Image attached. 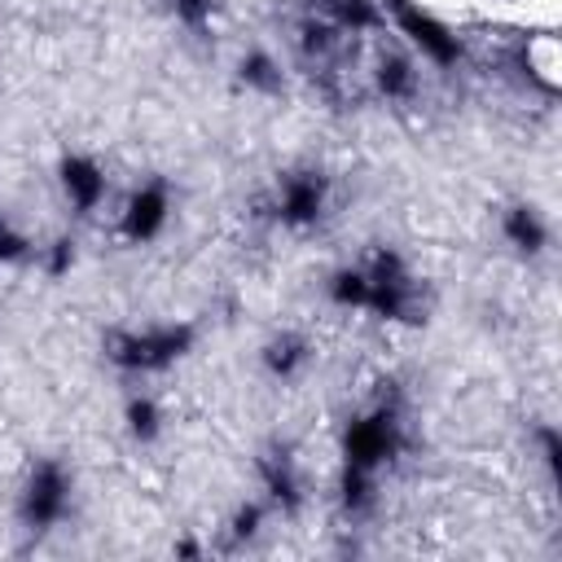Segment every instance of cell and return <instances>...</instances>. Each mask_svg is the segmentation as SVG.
I'll return each instance as SVG.
<instances>
[{
  "mask_svg": "<svg viewBox=\"0 0 562 562\" xmlns=\"http://www.w3.org/2000/svg\"><path fill=\"white\" fill-rule=\"evenodd\" d=\"M75 505V470L61 457L31 461L22 487H18V527L26 536H48L66 522Z\"/></svg>",
  "mask_w": 562,
  "mask_h": 562,
  "instance_id": "1",
  "label": "cell"
},
{
  "mask_svg": "<svg viewBox=\"0 0 562 562\" xmlns=\"http://www.w3.org/2000/svg\"><path fill=\"white\" fill-rule=\"evenodd\" d=\"M193 342L189 325H145V329H114L105 356L127 373H158L176 364Z\"/></svg>",
  "mask_w": 562,
  "mask_h": 562,
  "instance_id": "2",
  "label": "cell"
},
{
  "mask_svg": "<svg viewBox=\"0 0 562 562\" xmlns=\"http://www.w3.org/2000/svg\"><path fill=\"white\" fill-rule=\"evenodd\" d=\"M325 202H329V180H325V171L303 167V171H285V176L277 180L272 215H277V224H285V228H307V224L321 220Z\"/></svg>",
  "mask_w": 562,
  "mask_h": 562,
  "instance_id": "3",
  "label": "cell"
},
{
  "mask_svg": "<svg viewBox=\"0 0 562 562\" xmlns=\"http://www.w3.org/2000/svg\"><path fill=\"white\" fill-rule=\"evenodd\" d=\"M259 483H263V505L272 514H294L303 505V470L294 461V452L285 443H272L263 457H259Z\"/></svg>",
  "mask_w": 562,
  "mask_h": 562,
  "instance_id": "4",
  "label": "cell"
},
{
  "mask_svg": "<svg viewBox=\"0 0 562 562\" xmlns=\"http://www.w3.org/2000/svg\"><path fill=\"white\" fill-rule=\"evenodd\" d=\"M167 211H171L167 184H162V180H149V184H140V189L127 198V206L119 211V233L140 246V241H149V237L167 224Z\"/></svg>",
  "mask_w": 562,
  "mask_h": 562,
  "instance_id": "5",
  "label": "cell"
},
{
  "mask_svg": "<svg viewBox=\"0 0 562 562\" xmlns=\"http://www.w3.org/2000/svg\"><path fill=\"white\" fill-rule=\"evenodd\" d=\"M61 189H66V202L79 211V215H92L105 198V171L101 162H92L88 154H66L61 158Z\"/></svg>",
  "mask_w": 562,
  "mask_h": 562,
  "instance_id": "6",
  "label": "cell"
},
{
  "mask_svg": "<svg viewBox=\"0 0 562 562\" xmlns=\"http://www.w3.org/2000/svg\"><path fill=\"white\" fill-rule=\"evenodd\" d=\"M307 360H312V342H307L303 334H294V329H281L277 338L263 342V369H268L277 382L299 378V373L307 369Z\"/></svg>",
  "mask_w": 562,
  "mask_h": 562,
  "instance_id": "7",
  "label": "cell"
},
{
  "mask_svg": "<svg viewBox=\"0 0 562 562\" xmlns=\"http://www.w3.org/2000/svg\"><path fill=\"white\" fill-rule=\"evenodd\" d=\"M505 241L518 250V255H540L549 250V224L540 220V211L531 202H514L505 211Z\"/></svg>",
  "mask_w": 562,
  "mask_h": 562,
  "instance_id": "8",
  "label": "cell"
},
{
  "mask_svg": "<svg viewBox=\"0 0 562 562\" xmlns=\"http://www.w3.org/2000/svg\"><path fill=\"white\" fill-rule=\"evenodd\" d=\"M123 426L136 443H154L162 435V408L154 395H132L127 408H123Z\"/></svg>",
  "mask_w": 562,
  "mask_h": 562,
  "instance_id": "9",
  "label": "cell"
},
{
  "mask_svg": "<svg viewBox=\"0 0 562 562\" xmlns=\"http://www.w3.org/2000/svg\"><path fill=\"white\" fill-rule=\"evenodd\" d=\"M268 514H272V509H268L263 501H246V505H237V509H233V518H228V527H224V544H228V549L250 544V540L263 531L259 522H263Z\"/></svg>",
  "mask_w": 562,
  "mask_h": 562,
  "instance_id": "10",
  "label": "cell"
},
{
  "mask_svg": "<svg viewBox=\"0 0 562 562\" xmlns=\"http://www.w3.org/2000/svg\"><path fill=\"white\" fill-rule=\"evenodd\" d=\"M241 79H246L250 88H268V92L281 88V70H277V61H272L268 53H250V57H241Z\"/></svg>",
  "mask_w": 562,
  "mask_h": 562,
  "instance_id": "11",
  "label": "cell"
},
{
  "mask_svg": "<svg viewBox=\"0 0 562 562\" xmlns=\"http://www.w3.org/2000/svg\"><path fill=\"white\" fill-rule=\"evenodd\" d=\"M31 255V241L18 233V224L9 215H0V263H18Z\"/></svg>",
  "mask_w": 562,
  "mask_h": 562,
  "instance_id": "12",
  "label": "cell"
}]
</instances>
